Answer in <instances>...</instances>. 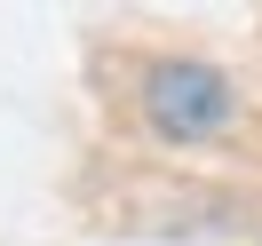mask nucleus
<instances>
[{"label":"nucleus","mask_w":262,"mask_h":246,"mask_svg":"<svg viewBox=\"0 0 262 246\" xmlns=\"http://www.w3.org/2000/svg\"><path fill=\"white\" fill-rule=\"evenodd\" d=\"M143 119L159 127V143H214V135L238 119V87L214 64L167 56V64L143 72Z\"/></svg>","instance_id":"f257e3e1"}]
</instances>
